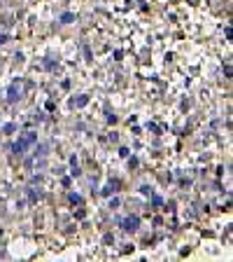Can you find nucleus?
Segmentation results:
<instances>
[{
  "mask_svg": "<svg viewBox=\"0 0 233 262\" xmlns=\"http://www.w3.org/2000/svg\"><path fill=\"white\" fill-rule=\"evenodd\" d=\"M33 143H35V133H26V136H24V138H21L19 143L14 145V152H16V155H21V152L26 150L28 145H33Z\"/></svg>",
  "mask_w": 233,
  "mask_h": 262,
  "instance_id": "nucleus-1",
  "label": "nucleus"
},
{
  "mask_svg": "<svg viewBox=\"0 0 233 262\" xmlns=\"http://www.w3.org/2000/svg\"><path fill=\"white\" fill-rule=\"evenodd\" d=\"M121 225H124V229H126V232H135V229H138V225H140V220L133 215V218H126Z\"/></svg>",
  "mask_w": 233,
  "mask_h": 262,
  "instance_id": "nucleus-2",
  "label": "nucleus"
},
{
  "mask_svg": "<svg viewBox=\"0 0 233 262\" xmlns=\"http://www.w3.org/2000/svg\"><path fill=\"white\" fill-rule=\"evenodd\" d=\"M19 92H21V89H19V82H14L12 87H10V92H7L10 101H16V98H19Z\"/></svg>",
  "mask_w": 233,
  "mask_h": 262,
  "instance_id": "nucleus-3",
  "label": "nucleus"
},
{
  "mask_svg": "<svg viewBox=\"0 0 233 262\" xmlns=\"http://www.w3.org/2000/svg\"><path fill=\"white\" fill-rule=\"evenodd\" d=\"M87 101H89L87 96H79L77 101H73V105H79V108H82V105H87Z\"/></svg>",
  "mask_w": 233,
  "mask_h": 262,
  "instance_id": "nucleus-4",
  "label": "nucleus"
},
{
  "mask_svg": "<svg viewBox=\"0 0 233 262\" xmlns=\"http://www.w3.org/2000/svg\"><path fill=\"white\" fill-rule=\"evenodd\" d=\"M70 201H73V204H82V196H79V195H70Z\"/></svg>",
  "mask_w": 233,
  "mask_h": 262,
  "instance_id": "nucleus-5",
  "label": "nucleus"
}]
</instances>
